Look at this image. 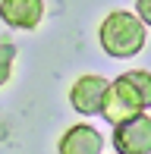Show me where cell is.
I'll return each instance as SVG.
<instances>
[{
  "mask_svg": "<svg viewBox=\"0 0 151 154\" xmlns=\"http://www.w3.org/2000/svg\"><path fill=\"white\" fill-rule=\"evenodd\" d=\"M110 142L116 154H151V116L139 113L132 120L116 123Z\"/></svg>",
  "mask_w": 151,
  "mask_h": 154,
  "instance_id": "3957f363",
  "label": "cell"
},
{
  "mask_svg": "<svg viewBox=\"0 0 151 154\" xmlns=\"http://www.w3.org/2000/svg\"><path fill=\"white\" fill-rule=\"evenodd\" d=\"M145 22H142L135 13L129 10H113L104 16L98 29V41L104 47L107 57L113 60H126V57H135V54L145 47Z\"/></svg>",
  "mask_w": 151,
  "mask_h": 154,
  "instance_id": "7a4b0ae2",
  "label": "cell"
},
{
  "mask_svg": "<svg viewBox=\"0 0 151 154\" xmlns=\"http://www.w3.org/2000/svg\"><path fill=\"white\" fill-rule=\"evenodd\" d=\"M101 148H104V138L88 123L69 126L57 142V154H101Z\"/></svg>",
  "mask_w": 151,
  "mask_h": 154,
  "instance_id": "8992f818",
  "label": "cell"
},
{
  "mask_svg": "<svg viewBox=\"0 0 151 154\" xmlns=\"http://www.w3.org/2000/svg\"><path fill=\"white\" fill-rule=\"evenodd\" d=\"M107 85H110V82H107L104 75H79V79L72 82V88H69V104H72V110H79V113H85V116L101 113Z\"/></svg>",
  "mask_w": 151,
  "mask_h": 154,
  "instance_id": "277c9868",
  "label": "cell"
},
{
  "mask_svg": "<svg viewBox=\"0 0 151 154\" xmlns=\"http://www.w3.org/2000/svg\"><path fill=\"white\" fill-rule=\"evenodd\" d=\"M13 60H16V47L13 44H0V88L10 82V75H13Z\"/></svg>",
  "mask_w": 151,
  "mask_h": 154,
  "instance_id": "52a82bcc",
  "label": "cell"
},
{
  "mask_svg": "<svg viewBox=\"0 0 151 154\" xmlns=\"http://www.w3.org/2000/svg\"><path fill=\"white\" fill-rule=\"evenodd\" d=\"M0 19L10 29L32 32L44 19V0H0Z\"/></svg>",
  "mask_w": 151,
  "mask_h": 154,
  "instance_id": "5b68a950",
  "label": "cell"
},
{
  "mask_svg": "<svg viewBox=\"0 0 151 154\" xmlns=\"http://www.w3.org/2000/svg\"><path fill=\"white\" fill-rule=\"evenodd\" d=\"M135 13L145 25H151V0H135Z\"/></svg>",
  "mask_w": 151,
  "mask_h": 154,
  "instance_id": "ba28073f",
  "label": "cell"
},
{
  "mask_svg": "<svg viewBox=\"0 0 151 154\" xmlns=\"http://www.w3.org/2000/svg\"><path fill=\"white\" fill-rule=\"evenodd\" d=\"M151 107V72L145 69H129V72L116 75L107 85L104 104H101V116L110 126L132 120V116L145 113Z\"/></svg>",
  "mask_w": 151,
  "mask_h": 154,
  "instance_id": "6da1fadb",
  "label": "cell"
}]
</instances>
